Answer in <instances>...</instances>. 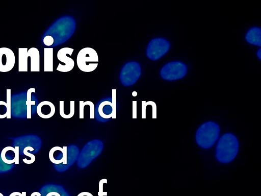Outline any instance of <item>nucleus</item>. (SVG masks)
I'll list each match as a JSON object with an SVG mask.
<instances>
[{
    "instance_id": "f257e3e1",
    "label": "nucleus",
    "mask_w": 261,
    "mask_h": 196,
    "mask_svg": "<svg viewBox=\"0 0 261 196\" xmlns=\"http://www.w3.org/2000/svg\"><path fill=\"white\" fill-rule=\"evenodd\" d=\"M239 141L231 133L223 135L219 140L216 148V159L222 163L233 161L239 152Z\"/></svg>"
},
{
    "instance_id": "f03ea898",
    "label": "nucleus",
    "mask_w": 261,
    "mask_h": 196,
    "mask_svg": "<svg viewBox=\"0 0 261 196\" xmlns=\"http://www.w3.org/2000/svg\"><path fill=\"white\" fill-rule=\"evenodd\" d=\"M219 125L213 121L202 124L197 129L195 140L198 145L204 149L212 147L217 140L220 134Z\"/></svg>"
},
{
    "instance_id": "7ed1b4c3",
    "label": "nucleus",
    "mask_w": 261,
    "mask_h": 196,
    "mask_svg": "<svg viewBox=\"0 0 261 196\" xmlns=\"http://www.w3.org/2000/svg\"><path fill=\"white\" fill-rule=\"evenodd\" d=\"M98 62L97 53L93 48L84 47L77 54L76 63L81 71L91 72L94 70L98 66Z\"/></svg>"
},
{
    "instance_id": "20e7f679",
    "label": "nucleus",
    "mask_w": 261,
    "mask_h": 196,
    "mask_svg": "<svg viewBox=\"0 0 261 196\" xmlns=\"http://www.w3.org/2000/svg\"><path fill=\"white\" fill-rule=\"evenodd\" d=\"M103 143L99 140L94 139L88 142L82 149L80 154L77 166L85 168L101 152Z\"/></svg>"
},
{
    "instance_id": "39448f33",
    "label": "nucleus",
    "mask_w": 261,
    "mask_h": 196,
    "mask_svg": "<svg viewBox=\"0 0 261 196\" xmlns=\"http://www.w3.org/2000/svg\"><path fill=\"white\" fill-rule=\"evenodd\" d=\"M141 74V67L136 61L126 62L122 66L119 75L121 84L128 87L134 85L139 80Z\"/></svg>"
},
{
    "instance_id": "423d86ee",
    "label": "nucleus",
    "mask_w": 261,
    "mask_h": 196,
    "mask_svg": "<svg viewBox=\"0 0 261 196\" xmlns=\"http://www.w3.org/2000/svg\"><path fill=\"white\" fill-rule=\"evenodd\" d=\"M187 72V65L181 61H172L165 64L160 71L161 77L166 80H176L183 78Z\"/></svg>"
},
{
    "instance_id": "0eeeda50",
    "label": "nucleus",
    "mask_w": 261,
    "mask_h": 196,
    "mask_svg": "<svg viewBox=\"0 0 261 196\" xmlns=\"http://www.w3.org/2000/svg\"><path fill=\"white\" fill-rule=\"evenodd\" d=\"M169 42L163 38L151 40L146 48V56L151 60L155 61L165 55L170 48Z\"/></svg>"
},
{
    "instance_id": "6e6552de",
    "label": "nucleus",
    "mask_w": 261,
    "mask_h": 196,
    "mask_svg": "<svg viewBox=\"0 0 261 196\" xmlns=\"http://www.w3.org/2000/svg\"><path fill=\"white\" fill-rule=\"evenodd\" d=\"M94 114L96 120L101 122H106L111 118H116L112 99H103L98 102L95 108Z\"/></svg>"
},
{
    "instance_id": "1a4fd4ad",
    "label": "nucleus",
    "mask_w": 261,
    "mask_h": 196,
    "mask_svg": "<svg viewBox=\"0 0 261 196\" xmlns=\"http://www.w3.org/2000/svg\"><path fill=\"white\" fill-rule=\"evenodd\" d=\"M73 49L70 47H63L60 49L57 53L58 59L64 63L61 65L59 63L57 70L61 72H68L71 70L74 65V60L67 55L71 56L73 52Z\"/></svg>"
},
{
    "instance_id": "9d476101",
    "label": "nucleus",
    "mask_w": 261,
    "mask_h": 196,
    "mask_svg": "<svg viewBox=\"0 0 261 196\" xmlns=\"http://www.w3.org/2000/svg\"><path fill=\"white\" fill-rule=\"evenodd\" d=\"M15 63L14 52L8 47H0V71L8 72L13 69Z\"/></svg>"
},
{
    "instance_id": "9b49d317",
    "label": "nucleus",
    "mask_w": 261,
    "mask_h": 196,
    "mask_svg": "<svg viewBox=\"0 0 261 196\" xmlns=\"http://www.w3.org/2000/svg\"><path fill=\"white\" fill-rule=\"evenodd\" d=\"M19 147L17 146L13 148L8 146L4 148L1 154L2 161L6 164H11L15 163L19 164Z\"/></svg>"
},
{
    "instance_id": "f8f14e48",
    "label": "nucleus",
    "mask_w": 261,
    "mask_h": 196,
    "mask_svg": "<svg viewBox=\"0 0 261 196\" xmlns=\"http://www.w3.org/2000/svg\"><path fill=\"white\" fill-rule=\"evenodd\" d=\"M55 105L50 102L44 101L41 102L37 106V113L42 118H49L55 114Z\"/></svg>"
},
{
    "instance_id": "ddd939ff",
    "label": "nucleus",
    "mask_w": 261,
    "mask_h": 196,
    "mask_svg": "<svg viewBox=\"0 0 261 196\" xmlns=\"http://www.w3.org/2000/svg\"><path fill=\"white\" fill-rule=\"evenodd\" d=\"M67 146H56L52 148L49 152V159L55 164H60L66 159V150Z\"/></svg>"
},
{
    "instance_id": "4468645a",
    "label": "nucleus",
    "mask_w": 261,
    "mask_h": 196,
    "mask_svg": "<svg viewBox=\"0 0 261 196\" xmlns=\"http://www.w3.org/2000/svg\"><path fill=\"white\" fill-rule=\"evenodd\" d=\"M79 153L78 148L74 145H71L67 148L66 155L65 161L62 164L58 165H63V168L64 170L68 169L71 166L77 159Z\"/></svg>"
},
{
    "instance_id": "2eb2a0df",
    "label": "nucleus",
    "mask_w": 261,
    "mask_h": 196,
    "mask_svg": "<svg viewBox=\"0 0 261 196\" xmlns=\"http://www.w3.org/2000/svg\"><path fill=\"white\" fill-rule=\"evenodd\" d=\"M247 41L252 45L261 46V29L258 27L250 29L246 35Z\"/></svg>"
},
{
    "instance_id": "dca6fc26",
    "label": "nucleus",
    "mask_w": 261,
    "mask_h": 196,
    "mask_svg": "<svg viewBox=\"0 0 261 196\" xmlns=\"http://www.w3.org/2000/svg\"><path fill=\"white\" fill-rule=\"evenodd\" d=\"M28 56L31 59V71H40V53L39 50L34 47H31L28 51Z\"/></svg>"
},
{
    "instance_id": "f3484780",
    "label": "nucleus",
    "mask_w": 261,
    "mask_h": 196,
    "mask_svg": "<svg viewBox=\"0 0 261 196\" xmlns=\"http://www.w3.org/2000/svg\"><path fill=\"white\" fill-rule=\"evenodd\" d=\"M42 192L41 196H70L63 187L58 185L46 187Z\"/></svg>"
},
{
    "instance_id": "a211bd4d",
    "label": "nucleus",
    "mask_w": 261,
    "mask_h": 196,
    "mask_svg": "<svg viewBox=\"0 0 261 196\" xmlns=\"http://www.w3.org/2000/svg\"><path fill=\"white\" fill-rule=\"evenodd\" d=\"M28 48H18V71H28Z\"/></svg>"
},
{
    "instance_id": "6ab92c4d",
    "label": "nucleus",
    "mask_w": 261,
    "mask_h": 196,
    "mask_svg": "<svg viewBox=\"0 0 261 196\" xmlns=\"http://www.w3.org/2000/svg\"><path fill=\"white\" fill-rule=\"evenodd\" d=\"M44 71H53V48H44Z\"/></svg>"
},
{
    "instance_id": "aec40b11",
    "label": "nucleus",
    "mask_w": 261,
    "mask_h": 196,
    "mask_svg": "<svg viewBox=\"0 0 261 196\" xmlns=\"http://www.w3.org/2000/svg\"><path fill=\"white\" fill-rule=\"evenodd\" d=\"M35 88H29L27 92V117L28 119L31 118V106L35 105L36 102L35 101H32V93H35Z\"/></svg>"
},
{
    "instance_id": "412c9836",
    "label": "nucleus",
    "mask_w": 261,
    "mask_h": 196,
    "mask_svg": "<svg viewBox=\"0 0 261 196\" xmlns=\"http://www.w3.org/2000/svg\"><path fill=\"white\" fill-rule=\"evenodd\" d=\"M34 150V148L32 146H27L23 150V154L24 155L27 156L30 158V160L27 159V158H24L22 159V161L25 164H32L35 160V156L33 154L28 152V151H33Z\"/></svg>"
},
{
    "instance_id": "4be33fe9",
    "label": "nucleus",
    "mask_w": 261,
    "mask_h": 196,
    "mask_svg": "<svg viewBox=\"0 0 261 196\" xmlns=\"http://www.w3.org/2000/svg\"><path fill=\"white\" fill-rule=\"evenodd\" d=\"M11 90L8 89L6 90V104L8 108V114L7 118H11Z\"/></svg>"
},
{
    "instance_id": "5701e85b",
    "label": "nucleus",
    "mask_w": 261,
    "mask_h": 196,
    "mask_svg": "<svg viewBox=\"0 0 261 196\" xmlns=\"http://www.w3.org/2000/svg\"><path fill=\"white\" fill-rule=\"evenodd\" d=\"M8 108L6 102L0 101V118L7 117Z\"/></svg>"
},
{
    "instance_id": "b1692460",
    "label": "nucleus",
    "mask_w": 261,
    "mask_h": 196,
    "mask_svg": "<svg viewBox=\"0 0 261 196\" xmlns=\"http://www.w3.org/2000/svg\"><path fill=\"white\" fill-rule=\"evenodd\" d=\"M43 42L46 46H50L53 45L54 43V39L51 36L47 35L44 37L43 39Z\"/></svg>"
},
{
    "instance_id": "393cba45",
    "label": "nucleus",
    "mask_w": 261,
    "mask_h": 196,
    "mask_svg": "<svg viewBox=\"0 0 261 196\" xmlns=\"http://www.w3.org/2000/svg\"><path fill=\"white\" fill-rule=\"evenodd\" d=\"M107 183V180L106 179H101L99 182V196H103V195H107V192H103V185L104 183Z\"/></svg>"
},
{
    "instance_id": "a878e982",
    "label": "nucleus",
    "mask_w": 261,
    "mask_h": 196,
    "mask_svg": "<svg viewBox=\"0 0 261 196\" xmlns=\"http://www.w3.org/2000/svg\"><path fill=\"white\" fill-rule=\"evenodd\" d=\"M86 106L85 102L80 101V118L83 119L84 118V108Z\"/></svg>"
},
{
    "instance_id": "bb28decb",
    "label": "nucleus",
    "mask_w": 261,
    "mask_h": 196,
    "mask_svg": "<svg viewBox=\"0 0 261 196\" xmlns=\"http://www.w3.org/2000/svg\"><path fill=\"white\" fill-rule=\"evenodd\" d=\"M137 117V101H133V118Z\"/></svg>"
},
{
    "instance_id": "cd10ccee",
    "label": "nucleus",
    "mask_w": 261,
    "mask_h": 196,
    "mask_svg": "<svg viewBox=\"0 0 261 196\" xmlns=\"http://www.w3.org/2000/svg\"><path fill=\"white\" fill-rule=\"evenodd\" d=\"M9 196H26V192H22L20 193L19 192H14L10 194Z\"/></svg>"
},
{
    "instance_id": "c85d7f7f",
    "label": "nucleus",
    "mask_w": 261,
    "mask_h": 196,
    "mask_svg": "<svg viewBox=\"0 0 261 196\" xmlns=\"http://www.w3.org/2000/svg\"><path fill=\"white\" fill-rule=\"evenodd\" d=\"M77 196H93L91 193L89 192H82L80 193Z\"/></svg>"
},
{
    "instance_id": "c756f323",
    "label": "nucleus",
    "mask_w": 261,
    "mask_h": 196,
    "mask_svg": "<svg viewBox=\"0 0 261 196\" xmlns=\"http://www.w3.org/2000/svg\"><path fill=\"white\" fill-rule=\"evenodd\" d=\"M256 55L259 60L261 59V49L259 48L256 53Z\"/></svg>"
},
{
    "instance_id": "7c9ffc66",
    "label": "nucleus",
    "mask_w": 261,
    "mask_h": 196,
    "mask_svg": "<svg viewBox=\"0 0 261 196\" xmlns=\"http://www.w3.org/2000/svg\"><path fill=\"white\" fill-rule=\"evenodd\" d=\"M137 92H136V91H133V92H132V95H133V96H137Z\"/></svg>"
},
{
    "instance_id": "2f4dec72",
    "label": "nucleus",
    "mask_w": 261,
    "mask_h": 196,
    "mask_svg": "<svg viewBox=\"0 0 261 196\" xmlns=\"http://www.w3.org/2000/svg\"><path fill=\"white\" fill-rule=\"evenodd\" d=\"M37 193L38 192H34L31 194V196H36Z\"/></svg>"
},
{
    "instance_id": "473e14b6",
    "label": "nucleus",
    "mask_w": 261,
    "mask_h": 196,
    "mask_svg": "<svg viewBox=\"0 0 261 196\" xmlns=\"http://www.w3.org/2000/svg\"><path fill=\"white\" fill-rule=\"evenodd\" d=\"M0 196H4L2 193L0 192Z\"/></svg>"
}]
</instances>
